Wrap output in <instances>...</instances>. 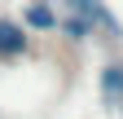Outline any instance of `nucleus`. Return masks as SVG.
<instances>
[{
    "mask_svg": "<svg viewBox=\"0 0 123 119\" xmlns=\"http://www.w3.org/2000/svg\"><path fill=\"white\" fill-rule=\"evenodd\" d=\"M26 49V31L18 22H9V18H0V57H18Z\"/></svg>",
    "mask_w": 123,
    "mask_h": 119,
    "instance_id": "nucleus-1",
    "label": "nucleus"
},
{
    "mask_svg": "<svg viewBox=\"0 0 123 119\" xmlns=\"http://www.w3.org/2000/svg\"><path fill=\"white\" fill-rule=\"evenodd\" d=\"M26 26H40L44 31V26H57V18H53V9L44 5V0H35V5L26 9Z\"/></svg>",
    "mask_w": 123,
    "mask_h": 119,
    "instance_id": "nucleus-2",
    "label": "nucleus"
},
{
    "mask_svg": "<svg viewBox=\"0 0 123 119\" xmlns=\"http://www.w3.org/2000/svg\"><path fill=\"white\" fill-rule=\"evenodd\" d=\"M101 84H105V93H114V97H123V66H105V75H101Z\"/></svg>",
    "mask_w": 123,
    "mask_h": 119,
    "instance_id": "nucleus-3",
    "label": "nucleus"
},
{
    "mask_svg": "<svg viewBox=\"0 0 123 119\" xmlns=\"http://www.w3.org/2000/svg\"><path fill=\"white\" fill-rule=\"evenodd\" d=\"M88 26H92V22H88V18H79V13H75V18H66V22H62V31H66L70 40H84V35H88Z\"/></svg>",
    "mask_w": 123,
    "mask_h": 119,
    "instance_id": "nucleus-4",
    "label": "nucleus"
}]
</instances>
